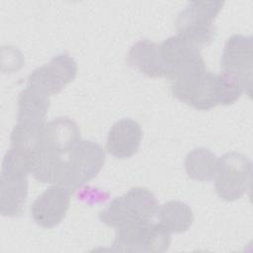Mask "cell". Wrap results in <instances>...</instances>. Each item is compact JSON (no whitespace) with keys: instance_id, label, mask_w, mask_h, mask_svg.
<instances>
[{"instance_id":"obj_7","label":"cell","mask_w":253,"mask_h":253,"mask_svg":"<svg viewBox=\"0 0 253 253\" xmlns=\"http://www.w3.org/2000/svg\"><path fill=\"white\" fill-rule=\"evenodd\" d=\"M252 163L250 159L236 151H230L218 158L214 177V189L221 200L234 202L240 199L251 185Z\"/></svg>"},{"instance_id":"obj_11","label":"cell","mask_w":253,"mask_h":253,"mask_svg":"<svg viewBox=\"0 0 253 253\" xmlns=\"http://www.w3.org/2000/svg\"><path fill=\"white\" fill-rule=\"evenodd\" d=\"M78 66L75 59L68 53L53 56L48 63L36 68L28 77V83L34 84L53 96L71 83L77 76Z\"/></svg>"},{"instance_id":"obj_1","label":"cell","mask_w":253,"mask_h":253,"mask_svg":"<svg viewBox=\"0 0 253 253\" xmlns=\"http://www.w3.org/2000/svg\"><path fill=\"white\" fill-rule=\"evenodd\" d=\"M78 125L67 117L46 122L31 173L41 183L59 185L70 155L81 140Z\"/></svg>"},{"instance_id":"obj_8","label":"cell","mask_w":253,"mask_h":253,"mask_svg":"<svg viewBox=\"0 0 253 253\" xmlns=\"http://www.w3.org/2000/svg\"><path fill=\"white\" fill-rule=\"evenodd\" d=\"M105 160V151L100 144L81 139L70 155L59 185L72 192L77 190L99 174Z\"/></svg>"},{"instance_id":"obj_16","label":"cell","mask_w":253,"mask_h":253,"mask_svg":"<svg viewBox=\"0 0 253 253\" xmlns=\"http://www.w3.org/2000/svg\"><path fill=\"white\" fill-rule=\"evenodd\" d=\"M159 222L170 233H183L190 229L194 221L192 209L181 201H168L158 208Z\"/></svg>"},{"instance_id":"obj_15","label":"cell","mask_w":253,"mask_h":253,"mask_svg":"<svg viewBox=\"0 0 253 253\" xmlns=\"http://www.w3.org/2000/svg\"><path fill=\"white\" fill-rule=\"evenodd\" d=\"M127 61L133 68L151 78L164 77L159 54V44L140 40L134 42L127 53Z\"/></svg>"},{"instance_id":"obj_4","label":"cell","mask_w":253,"mask_h":253,"mask_svg":"<svg viewBox=\"0 0 253 253\" xmlns=\"http://www.w3.org/2000/svg\"><path fill=\"white\" fill-rule=\"evenodd\" d=\"M158 208L152 192L144 187H133L111 201L100 211L99 218L107 226L119 228L132 221L151 219Z\"/></svg>"},{"instance_id":"obj_13","label":"cell","mask_w":253,"mask_h":253,"mask_svg":"<svg viewBox=\"0 0 253 253\" xmlns=\"http://www.w3.org/2000/svg\"><path fill=\"white\" fill-rule=\"evenodd\" d=\"M140 125L131 119H122L110 128L107 136L106 149L118 159H126L134 155L142 139Z\"/></svg>"},{"instance_id":"obj_14","label":"cell","mask_w":253,"mask_h":253,"mask_svg":"<svg viewBox=\"0 0 253 253\" xmlns=\"http://www.w3.org/2000/svg\"><path fill=\"white\" fill-rule=\"evenodd\" d=\"M50 96L38 86L27 82L18 97L17 122L44 123L49 109Z\"/></svg>"},{"instance_id":"obj_5","label":"cell","mask_w":253,"mask_h":253,"mask_svg":"<svg viewBox=\"0 0 253 253\" xmlns=\"http://www.w3.org/2000/svg\"><path fill=\"white\" fill-rule=\"evenodd\" d=\"M170 81L172 95L198 111L219 105L217 74L208 71L206 66L184 72Z\"/></svg>"},{"instance_id":"obj_6","label":"cell","mask_w":253,"mask_h":253,"mask_svg":"<svg viewBox=\"0 0 253 253\" xmlns=\"http://www.w3.org/2000/svg\"><path fill=\"white\" fill-rule=\"evenodd\" d=\"M171 244V233L160 223L137 220L116 230L113 250L126 253H160Z\"/></svg>"},{"instance_id":"obj_12","label":"cell","mask_w":253,"mask_h":253,"mask_svg":"<svg viewBox=\"0 0 253 253\" xmlns=\"http://www.w3.org/2000/svg\"><path fill=\"white\" fill-rule=\"evenodd\" d=\"M72 191L61 185H51L31 206V214L36 224L50 229L64 219L69 209Z\"/></svg>"},{"instance_id":"obj_2","label":"cell","mask_w":253,"mask_h":253,"mask_svg":"<svg viewBox=\"0 0 253 253\" xmlns=\"http://www.w3.org/2000/svg\"><path fill=\"white\" fill-rule=\"evenodd\" d=\"M29 161L11 147L3 157L0 177V212L6 217L19 216L28 198Z\"/></svg>"},{"instance_id":"obj_3","label":"cell","mask_w":253,"mask_h":253,"mask_svg":"<svg viewBox=\"0 0 253 253\" xmlns=\"http://www.w3.org/2000/svg\"><path fill=\"white\" fill-rule=\"evenodd\" d=\"M224 2L218 0L191 1L176 18L177 35L201 50L214 39V20Z\"/></svg>"},{"instance_id":"obj_9","label":"cell","mask_w":253,"mask_h":253,"mask_svg":"<svg viewBox=\"0 0 253 253\" xmlns=\"http://www.w3.org/2000/svg\"><path fill=\"white\" fill-rule=\"evenodd\" d=\"M252 46L251 37L232 35L227 39L220 58L221 71L238 78L248 96H251L252 92Z\"/></svg>"},{"instance_id":"obj_10","label":"cell","mask_w":253,"mask_h":253,"mask_svg":"<svg viewBox=\"0 0 253 253\" xmlns=\"http://www.w3.org/2000/svg\"><path fill=\"white\" fill-rule=\"evenodd\" d=\"M159 54L164 77H174L206 65L200 50L192 46L181 36L169 37L159 44Z\"/></svg>"},{"instance_id":"obj_17","label":"cell","mask_w":253,"mask_h":253,"mask_svg":"<svg viewBox=\"0 0 253 253\" xmlns=\"http://www.w3.org/2000/svg\"><path fill=\"white\" fill-rule=\"evenodd\" d=\"M217 165L218 158L206 147L192 149L185 158V169L188 177L199 182L214 179Z\"/></svg>"}]
</instances>
